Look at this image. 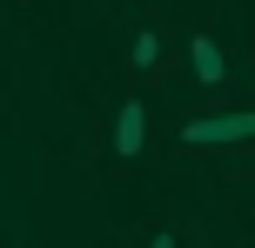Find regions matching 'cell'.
<instances>
[{"label":"cell","mask_w":255,"mask_h":248,"mask_svg":"<svg viewBox=\"0 0 255 248\" xmlns=\"http://www.w3.org/2000/svg\"><path fill=\"white\" fill-rule=\"evenodd\" d=\"M168 61H175V54H168V27H161V20L148 13V20L134 27L128 67H134V81H141V87H161V81H168Z\"/></svg>","instance_id":"1"},{"label":"cell","mask_w":255,"mask_h":248,"mask_svg":"<svg viewBox=\"0 0 255 248\" xmlns=\"http://www.w3.org/2000/svg\"><path fill=\"white\" fill-rule=\"evenodd\" d=\"M141 128H148L141 101H121V114H115V155H121V161H134V155H141Z\"/></svg>","instance_id":"4"},{"label":"cell","mask_w":255,"mask_h":248,"mask_svg":"<svg viewBox=\"0 0 255 248\" xmlns=\"http://www.w3.org/2000/svg\"><path fill=\"white\" fill-rule=\"evenodd\" d=\"M255 134V107L249 114H215V121H188L181 128V141L188 148H208V141H249Z\"/></svg>","instance_id":"3"},{"label":"cell","mask_w":255,"mask_h":248,"mask_svg":"<svg viewBox=\"0 0 255 248\" xmlns=\"http://www.w3.org/2000/svg\"><path fill=\"white\" fill-rule=\"evenodd\" d=\"M188 74L202 81L208 94L229 87V54H222V40L208 34V27H195V34H188Z\"/></svg>","instance_id":"2"}]
</instances>
